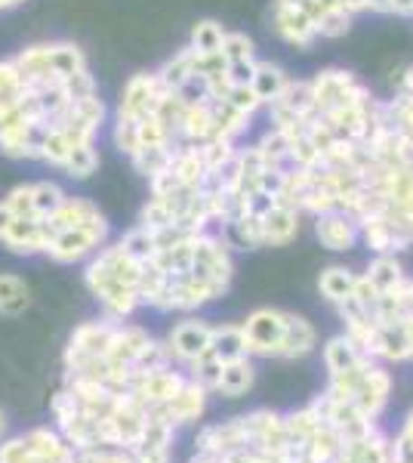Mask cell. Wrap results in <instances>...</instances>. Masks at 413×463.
I'll return each mask as SVG.
<instances>
[{"instance_id": "6da1fadb", "label": "cell", "mask_w": 413, "mask_h": 463, "mask_svg": "<svg viewBox=\"0 0 413 463\" xmlns=\"http://www.w3.org/2000/svg\"><path fill=\"white\" fill-rule=\"evenodd\" d=\"M167 93V87L161 84L157 71H139L127 80L124 93H121V106H117V115L130 118V121H142V118L155 115L157 99Z\"/></svg>"}, {"instance_id": "7a4b0ae2", "label": "cell", "mask_w": 413, "mask_h": 463, "mask_svg": "<svg viewBox=\"0 0 413 463\" xmlns=\"http://www.w3.org/2000/svg\"><path fill=\"white\" fill-rule=\"evenodd\" d=\"M314 232H318L321 244L330 250H349L352 244L361 238V222L355 220L352 213L345 211H330V213H321L318 222H314Z\"/></svg>"}, {"instance_id": "3957f363", "label": "cell", "mask_w": 413, "mask_h": 463, "mask_svg": "<svg viewBox=\"0 0 413 463\" xmlns=\"http://www.w3.org/2000/svg\"><path fill=\"white\" fill-rule=\"evenodd\" d=\"M275 32L290 43V47L309 50L318 41L314 19L303 6H275Z\"/></svg>"}, {"instance_id": "277c9868", "label": "cell", "mask_w": 413, "mask_h": 463, "mask_svg": "<svg viewBox=\"0 0 413 463\" xmlns=\"http://www.w3.org/2000/svg\"><path fill=\"white\" fill-rule=\"evenodd\" d=\"M309 84H312V96H314V109L327 111V109L340 106V102L345 99V93L358 84V78L352 71H343V69H327V71L314 74Z\"/></svg>"}, {"instance_id": "5b68a950", "label": "cell", "mask_w": 413, "mask_h": 463, "mask_svg": "<svg viewBox=\"0 0 413 463\" xmlns=\"http://www.w3.org/2000/svg\"><path fill=\"white\" fill-rule=\"evenodd\" d=\"M99 244H102V238L89 229H62L50 238L47 253L52 260H59V263H74V260H80L84 253L99 248Z\"/></svg>"}, {"instance_id": "8992f818", "label": "cell", "mask_w": 413, "mask_h": 463, "mask_svg": "<svg viewBox=\"0 0 413 463\" xmlns=\"http://www.w3.org/2000/svg\"><path fill=\"white\" fill-rule=\"evenodd\" d=\"M284 327H287V318L277 316V312H257V316H250V321L244 325L247 346L262 349V353L281 349Z\"/></svg>"}, {"instance_id": "52a82bcc", "label": "cell", "mask_w": 413, "mask_h": 463, "mask_svg": "<svg viewBox=\"0 0 413 463\" xmlns=\"http://www.w3.org/2000/svg\"><path fill=\"white\" fill-rule=\"evenodd\" d=\"M216 133V115H213V102H192L185 109V118H183V127H179V137L176 139H185V143H207L210 137Z\"/></svg>"}, {"instance_id": "ba28073f", "label": "cell", "mask_w": 413, "mask_h": 463, "mask_svg": "<svg viewBox=\"0 0 413 463\" xmlns=\"http://www.w3.org/2000/svg\"><path fill=\"white\" fill-rule=\"evenodd\" d=\"M299 229V211L275 204L262 216V244H287Z\"/></svg>"}, {"instance_id": "9c48e42d", "label": "cell", "mask_w": 413, "mask_h": 463, "mask_svg": "<svg viewBox=\"0 0 413 463\" xmlns=\"http://www.w3.org/2000/svg\"><path fill=\"white\" fill-rule=\"evenodd\" d=\"M173 349H176L179 355H189V358H198L210 353V340H213V331L204 327L201 321H185V325H179L176 331H173Z\"/></svg>"}, {"instance_id": "30bf717a", "label": "cell", "mask_w": 413, "mask_h": 463, "mask_svg": "<svg viewBox=\"0 0 413 463\" xmlns=\"http://www.w3.org/2000/svg\"><path fill=\"white\" fill-rule=\"evenodd\" d=\"M287 71L281 65H272V62H257V71H253V80H250V90L257 93V99L262 106L275 102L281 96V90L287 87Z\"/></svg>"}, {"instance_id": "8fae6325", "label": "cell", "mask_w": 413, "mask_h": 463, "mask_svg": "<svg viewBox=\"0 0 413 463\" xmlns=\"http://www.w3.org/2000/svg\"><path fill=\"white\" fill-rule=\"evenodd\" d=\"M47 65L50 71L62 74V78H71V74L87 71V56L80 47L74 43H47Z\"/></svg>"}, {"instance_id": "7c38bea8", "label": "cell", "mask_w": 413, "mask_h": 463, "mask_svg": "<svg viewBox=\"0 0 413 463\" xmlns=\"http://www.w3.org/2000/svg\"><path fill=\"white\" fill-rule=\"evenodd\" d=\"M268 106H281V109H290L293 115L299 118H309L314 109V96H312V84L309 80H287V87L281 90V96H277L275 102H268Z\"/></svg>"}, {"instance_id": "4fadbf2b", "label": "cell", "mask_w": 413, "mask_h": 463, "mask_svg": "<svg viewBox=\"0 0 413 463\" xmlns=\"http://www.w3.org/2000/svg\"><path fill=\"white\" fill-rule=\"evenodd\" d=\"M133 167L139 170L142 176H157V174H164V170L170 167V161H173V146H142L136 155H133Z\"/></svg>"}, {"instance_id": "5bb4252c", "label": "cell", "mask_w": 413, "mask_h": 463, "mask_svg": "<svg viewBox=\"0 0 413 463\" xmlns=\"http://www.w3.org/2000/svg\"><path fill=\"white\" fill-rule=\"evenodd\" d=\"M157 78H161V84L167 90H179L189 78H194V69H192V50L183 47L176 56L167 59V62L157 69Z\"/></svg>"}, {"instance_id": "9a60e30c", "label": "cell", "mask_w": 413, "mask_h": 463, "mask_svg": "<svg viewBox=\"0 0 413 463\" xmlns=\"http://www.w3.org/2000/svg\"><path fill=\"white\" fill-rule=\"evenodd\" d=\"M62 170L74 179H87L99 170V152H96V143H84V146H74L71 155L65 158Z\"/></svg>"}, {"instance_id": "2e32d148", "label": "cell", "mask_w": 413, "mask_h": 463, "mask_svg": "<svg viewBox=\"0 0 413 463\" xmlns=\"http://www.w3.org/2000/svg\"><path fill=\"white\" fill-rule=\"evenodd\" d=\"M222 41H225V28L216 19H204L192 28L189 47L194 53H216V50H222Z\"/></svg>"}, {"instance_id": "e0dca14e", "label": "cell", "mask_w": 413, "mask_h": 463, "mask_svg": "<svg viewBox=\"0 0 413 463\" xmlns=\"http://www.w3.org/2000/svg\"><path fill=\"white\" fill-rule=\"evenodd\" d=\"M355 275L349 272V269H343V266H333V269H327L324 275H321V294L327 297V300H333V303H343L345 297H352V290H355Z\"/></svg>"}, {"instance_id": "ac0fdd59", "label": "cell", "mask_w": 413, "mask_h": 463, "mask_svg": "<svg viewBox=\"0 0 413 463\" xmlns=\"http://www.w3.org/2000/svg\"><path fill=\"white\" fill-rule=\"evenodd\" d=\"M28 306V288L16 275H0V312L16 316Z\"/></svg>"}, {"instance_id": "d6986e66", "label": "cell", "mask_w": 413, "mask_h": 463, "mask_svg": "<svg viewBox=\"0 0 413 463\" xmlns=\"http://www.w3.org/2000/svg\"><path fill=\"white\" fill-rule=\"evenodd\" d=\"M367 281H371L373 288L380 290V294H386V290H392L398 281H401V266L395 263L389 253H382V257L373 260V266L367 269V275H364Z\"/></svg>"}, {"instance_id": "ffe728a7", "label": "cell", "mask_w": 413, "mask_h": 463, "mask_svg": "<svg viewBox=\"0 0 413 463\" xmlns=\"http://www.w3.org/2000/svg\"><path fill=\"white\" fill-rule=\"evenodd\" d=\"M32 201H34V216L47 220V216H52L62 207L65 192L56 183H32Z\"/></svg>"}, {"instance_id": "44dd1931", "label": "cell", "mask_w": 413, "mask_h": 463, "mask_svg": "<svg viewBox=\"0 0 413 463\" xmlns=\"http://www.w3.org/2000/svg\"><path fill=\"white\" fill-rule=\"evenodd\" d=\"M352 13H345L343 6H330L327 13H321L318 19H314V28H318V37H330V41H336V37H345L352 28Z\"/></svg>"}, {"instance_id": "7402d4cb", "label": "cell", "mask_w": 413, "mask_h": 463, "mask_svg": "<svg viewBox=\"0 0 413 463\" xmlns=\"http://www.w3.org/2000/svg\"><path fill=\"white\" fill-rule=\"evenodd\" d=\"M71 148H74V143L69 139V133H65V130H50L47 139H43V146H41V161L52 164V167H62L65 158L71 155Z\"/></svg>"}, {"instance_id": "603a6c76", "label": "cell", "mask_w": 413, "mask_h": 463, "mask_svg": "<svg viewBox=\"0 0 413 463\" xmlns=\"http://www.w3.org/2000/svg\"><path fill=\"white\" fill-rule=\"evenodd\" d=\"M222 56L225 62H253V41L241 32H225L222 41Z\"/></svg>"}, {"instance_id": "cb8c5ba5", "label": "cell", "mask_w": 413, "mask_h": 463, "mask_svg": "<svg viewBox=\"0 0 413 463\" xmlns=\"http://www.w3.org/2000/svg\"><path fill=\"white\" fill-rule=\"evenodd\" d=\"M115 146L117 152L133 158L139 152V121H130V118H121L117 115V124H115Z\"/></svg>"}, {"instance_id": "d4e9b609", "label": "cell", "mask_w": 413, "mask_h": 463, "mask_svg": "<svg viewBox=\"0 0 413 463\" xmlns=\"http://www.w3.org/2000/svg\"><path fill=\"white\" fill-rule=\"evenodd\" d=\"M19 96H25V90H22V71L19 65L13 62H0V102L6 99H19Z\"/></svg>"}, {"instance_id": "484cf974", "label": "cell", "mask_w": 413, "mask_h": 463, "mask_svg": "<svg viewBox=\"0 0 413 463\" xmlns=\"http://www.w3.org/2000/svg\"><path fill=\"white\" fill-rule=\"evenodd\" d=\"M167 143H173L167 127L157 121L155 115L142 118L139 121V146H167Z\"/></svg>"}, {"instance_id": "4316f807", "label": "cell", "mask_w": 413, "mask_h": 463, "mask_svg": "<svg viewBox=\"0 0 413 463\" xmlns=\"http://www.w3.org/2000/svg\"><path fill=\"white\" fill-rule=\"evenodd\" d=\"M192 69L194 74H201V78H213V74H222L229 69V62H225L222 50H216V53H194L192 50Z\"/></svg>"}, {"instance_id": "83f0119b", "label": "cell", "mask_w": 413, "mask_h": 463, "mask_svg": "<svg viewBox=\"0 0 413 463\" xmlns=\"http://www.w3.org/2000/svg\"><path fill=\"white\" fill-rule=\"evenodd\" d=\"M65 93H69V99H87V96H99V87H96V78L87 69L65 78Z\"/></svg>"}, {"instance_id": "f1b7e54d", "label": "cell", "mask_w": 413, "mask_h": 463, "mask_svg": "<svg viewBox=\"0 0 413 463\" xmlns=\"http://www.w3.org/2000/svg\"><path fill=\"white\" fill-rule=\"evenodd\" d=\"M4 201H6V207H10V211L16 213V220H22V216H34L32 183H25V185H16V189H13L10 195H6Z\"/></svg>"}, {"instance_id": "f546056e", "label": "cell", "mask_w": 413, "mask_h": 463, "mask_svg": "<svg viewBox=\"0 0 413 463\" xmlns=\"http://www.w3.org/2000/svg\"><path fill=\"white\" fill-rule=\"evenodd\" d=\"M247 383H250V368H244L241 362H231L229 368H222L220 386H225L229 392H241Z\"/></svg>"}, {"instance_id": "4dcf8cb0", "label": "cell", "mask_w": 413, "mask_h": 463, "mask_svg": "<svg viewBox=\"0 0 413 463\" xmlns=\"http://www.w3.org/2000/svg\"><path fill=\"white\" fill-rule=\"evenodd\" d=\"M225 102H231V106L247 111V115H257V111L262 109V102L257 99V93H253L250 87H231V93Z\"/></svg>"}, {"instance_id": "1f68e13d", "label": "cell", "mask_w": 413, "mask_h": 463, "mask_svg": "<svg viewBox=\"0 0 413 463\" xmlns=\"http://www.w3.org/2000/svg\"><path fill=\"white\" fill-rule=\"evenodd\" d=\"M253 71H257V59H253V62H229V69H225L231 87H250Z\"/></svg>"}, {"instance_id": "d6a6232c", "label": "cell", "mask_w": 413, "mask_h": 463, "mask_svg": "<svg viewBox=\"0 0 413 463\" xmlns=\"http://www.w3.org/2000/svg\"><path fill=\"white\" fill-rule=\"evenodd\" d=\"M389 80H392L395 96H413V65L410 62L398 65Z\"/></svg>"}, {"instance_id": "836d02e7", "label": "cell", "mask_w": 413, "mask_h": 463, "mask_svg": "<svg viewBox=\"0 0 413 463\" xmlns=\"http://www.w3.org/2000/svg\"><path fill=\"white\" fill-rule=\"evenodd\" d=\"M13 222H16V213L6 207V201H0V241H4V235L10 232Z\"/></svg>"}, {"instance_id": "e575fe53", "label": "cell", "mask_w": 413, "mask_h": 463, "mask_svg": "<svg viewBox=\"0 0 413 463\" xmlns=\"http://www.w3.org/2000/svg\"><path fill=\"white\" fill-rule=\"evenodd\" d=\"M389 13H395V16H413V0H389Z\"/></svg>"}, {"instance_id": "d590c367", "label": "cell", "mask_w": 413, "mask_h": 463, "mask_svg": "<svg viewBox=\"0 0 413 463\" xmlns=\"http://www.w3.org/2000/svg\"><path fill=\"white\" fill-rule=\"evenodd\" d=\"M336 6H343L345 13L358 16V13H364V10H367V0H336Z\"/></svg>"}, {"instance_id": "8d00e7d4", "label": "cell", "mask_w": 413, "mask_h": 463, "mask_svg": "<svg viewBox=\"0 0 413 463\" xmlns=\"http://www.w3.org/2000/svg\"><path fill=\"white\" fill-rule=\"evenodd\" d=\"M305 0H275V6H303Z\"/></svg>"}, {"instance_id": "74e56055", "label": "cell", "mask_w": 413, "mask_h": 463, "mask_svg": "<svg viewBox=\"0 0 413 463\" xmlns=\"http://www.w3.org/2000/svg\"><path fill=\"white\" fill-rule=\"evenodd\" d=\"M0 427H4V423H0Z\"/></svg>"}]
</instances>
